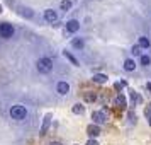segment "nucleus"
Instances as JSON below:
<instances>
[{"mask_svg": "<svg viewBox=\"0 0 151 145\" xmlns=\"http://www.w3.org/2000/svg\"><path fill=\"white\" fill-rule=\"evenodd\" d=\"M78 29H80V22H78V21L71 19V21L66 22V31H68V33H76Z\"/></svg>", "mask_w": 151, "mask_h": 145, "instance_id": "nucleus-5", "label": "nucleus"}, {"mask_svg": "<svg viewBox=\"0 0 151 145\" xmlns=\"http://www.w3.org/2000/svg\"><path fill=\"white\" fill-rule=\"evenodd\" d=\"M85 99L87 101H95V94H85Z\"/></svg>", "mask_w": 151, "mask_h": 145, "instance_id": "nucleus-20", "label": "nucleus"}, {"mask_svg": "<svg viewBox=\"0 0 151 145\" xmlns=\"http://www.w3.org/2000/svg\"><path fill=\"white\" fill-rule=\"evenodd\" d=\"M44 19L48 22H55L56 19H58V15H56L55 10H46V12H44Z\"/></svg>", "mask_w": 151, "mask_h": 145, "instance_id": "nucleus-7", "label": "nucleus"}, {"mask_svg": "<svg viewBox=\"0 0 151 145\" xmlns=\"http://www.w3.org/2000/svg\"><path fill=\"white\" fill-rule=\"evenodd\" d=\"M146 87H148V90H151V82H150V84H146Z\"/></svg>", "mask_w": 151, "mask_h": 145, "instance_id": "nucleus-25", "label": "nucleus"}, {"mask_svg": "<svg viewBox=\"0 0 151 145\" xmlns=\"http://www.w3.org/2000/svg\"><path fill=\"white\" fill-rule=\"evenodd\" d=\"M21 10H22V15H27V17H31V15H32V12H31L29 9H21Z\"/></svg>", "mask_w": 151, "mask_h": 145, "instance_id": "nucleus-19", "label": "nucleus"}, {"mask_svg": "<svg viewBox=\"0 0 151 145\" xmlns=\"http://www.w3.org/2000/svg\"><path fill=\"white\" fill-rule=\"evenodd\" d=\"M150 125H151V121H150Z\"/></svg>", "mask_w": 151, "mask_h": 145, "instance_id": "nucleus-27", "label": "nucleus"}, {"mask_svg": "<svg viewBox=\"0 0 151 145\" xmlns=\"http://www.w3.org/2000/svg\"><path fill=\"white\" fill-rule=\"evenodd\" d=\"M92 119H93L97 125H100V123H104V121L107 119V116H105L104 111H93V113H92Z\"/></svg>", "mask_w": 151, "mask_h": 145, "instance_id": "nucleus-4", "label": "nucleus"}, {"mask_svg": "<svg viewBox=\"0 0 151 145\" xmlns=\"http://www.w3.org/2000/svg\"><path fill=\"white\" fill-rule=\"evenodd\" d=\"M73 113H75V114H82V113H83V106L75 104V106H73Z\"/></svg>", "mask_w": 151, "mask_h": 145, "instance_id": "nucleus-17", "label": "nucleus"}, {"mask_svg": "<svg viewBox=\"0 0 151 145\" xmlns=\"http://www.w3.org/2000/svg\"><path fill=\"white\" fill-rule=\"evenodd\" d=\"M131 97H132V101H141V97L137 96V94H134V92H132V96Z\"/></svg>", "mask_w": 151, "mask_h": 145, "instance_id": "nucleus-21", "label": "nucleus"}, {"mask_svg": "<svg viewBox=\"0 0 151 145\" xmlns=\"http://www.w3.org/2000/svg\"><path fill=\"white\" fill-rule=\"evenodd\" d=\"M0 10H2V7H0Z\"/></svg>", "mask_w": 151, "mask_h": 145, "instance_id": "nucleus-26", "label": "nucleus"}, {"mask_svg": "<svg viewBox=\"0 0 151 145\" xmlns=\"http://www.w3.org/2000/svg\"><path fill=\"white\" fill-rule=\"evenodd\" d=\"M12 34H14L12 24H7V22L0 24V36H2V38H12Z\"/></svg>", "mask_w": 151, "mask_h": 145, "instance_id": "nucleus-3", "label": "nucleus"}, {"mask_svg": "<svg viewBox=\"0 0 151 145\" xmlns=\"http://www.w3.org/2000/svg\"><path fill=\"white\" fill-rule=\"evenodd\" d=\"M114 104H116L117 108H121V109H122V108H126V97L121 96V94H119V96H116V99H114Z\"/></svg>", "mask_w": 151, "mask_h": 145, "instance_id": "nucleus-8", "label": "nucleus"}, {"mask_svg": "<svg viewBox=\"0 0 151 145\" xmlns=\"http://www.w3.org/2000/svg\"><path fill=\"white\" fill-rule=\"evenodd\" d=\"M87 145H99V144H97L95 140H88V142H87Z\"/></svg>", "mask_w": 151, "mask_h": 145, "instance_id": "nucleus-23", "label": "nucleus"}, {"mask_svg": "<svg viewBox=\"0 0 151 145\" xmlns=\"http://www.w3.org/2000/svg\"><path fill=\"white\" fill-rule=\"evenodd\" d=\"M87 133H88L90 137H97V135H100V128L97 125H90L88 128H87Z\"/></svg>", "mask_w": 151, "mask_h": 145, "instance_id": "nucleus-6", "label": "nucleus"}, {"mask_svg": "<svg viewBox=\"0 0 151 145\" xmlns=\"http://www.w3.org/2000/svg\"><path fill=\"white\" fill-rule=\"evenodd\" d=\"M93 82H97V84L107 82V75H104V74H97V75H93Z\"/></svg>", "mask_w": 151, "mask_h": 145, "instance_id": "nucleus-12", "label": "nucleus"}, {"mask_svg": "<svg viewBox=\"0 0 151 145\" xmlns=\"http://www.w3.org/2000/svg\"><path fill=\"white\" fill-rule=\"evenodd\" d=\"M124 68L127 70V72H132V70L136 68V63H134V60H126V62H124Z\"/></svg>", "mask_w": 151, "mask_h": 145, "instance_id": "nucleus-10", "label": "nucleus"}, {"mask_svg": "<svg viewBox=\"0 0 151 145\" xmlns=\"http://www.w3.org/2000/svg\"><path fill=\"white\" fill-rule=\"evenodd\" d=\"M53 68V62L49 60V58H41V60H37V70L41 72V74H49Z\"/></svg>", "mask_w": 151, "mask_h": 145, "instance_id": "nucleus-2", "label": "nucleus"}, {"mask_svg": "<svg viewBox=\"0 0 151 145\" xmlns=\"http://www.w3.org/2000/svg\"><path fill=\"white\" fill-rule=\"evenodd\" d=\"M49 145H61V144H60V142H51Z\"/></svg>", "mask_w": 151, "mask_h": 145, "instance_id": "nucleus-24", "label": "nucleus"}, {"mask_svg": "<svg viewBox=\"0 0 151 145\" xmlns=\"http://www.w3.org/2000/svg\"><path fill=\"white\" fill-rule=\"evenodd\" d=\"M150 63H151V58H150L148 55H143V56H141V65H144V67H148Z\"/></svg>", "mask_w": 151, "mask_h": 145, "instance_id": "nucleus-16", "label": "nucleus"}, {"mask_svg": "<svg viewBox=\"0 0 151 145\" xmlns=\"http://www.w3.org/2000/svg\"><path fill=\"white\" fill-rule=\"evenodd\" d=\"M137 46H139V48H150V39L144 38V36H141V38H139V43H137Z\"/></svg>", "mask_w": 151, "mask_h": 145, "instance_id": "nucleus-11", "label": "nucleus"}, {"mask_svg": "<svg viewBox=\"0 0 151 145\" xmlns=\"http://www.w3.org/2000/svg\"><path fill=\"white\" fill-rule=\"evenodd\" d=\"M26 114H27V111H26V108L21 106V104L12 106V109H10V116L14 118V119H24Z\"/></svg>", "mask_w": 151, "mask_h": 145, "instance_id": "nucleus-1", "label": "nucleus"}, {"mask_svg": "<svg viewBox=\"0 0 151 145\" xmlns=\"http://www.w3.org/2000/svg\"><path fill=\"white\" fill-rule=\"evenodd\" d=\"M63 55H65V56H66V58H68V60H70V62H71V63H73V65H78V62H76V58H75V56H73V55H70V53H68V51H63Z\"/></svg>", "mask_w": 151, "mask_h": 145, "instance_id": "nucleus-15", "label": "nucleus"}, {"mask_svg": "<svg viewBox=\"0 0 151 145\" xmlns=\"http://www.w3.org/2000/svg\"><path fill=\"white\" fill-rule=\"evenodd\" d=\"M73 46H75L76 50H82L83 48V41L82 39H73Z\"/></svg>", "mask_w": 151, "mask_h": 145, "instance_id": "nucleus-18", "label": "nucleus"}, {"mask_svg": "<svg viewBox=\"0 0 151 145\" xmlns=\"http://www.w3.org/2000/svg\"><path fill=\"white\" fill-rule=\"evenodd\" d=\"M49 119H51V116H46L44 118V123H42V128H41V133L42 135H44V133H46V130H48V126H49Z\"/></svg>", "mask_w": 151, "mask_h": 145, "instance_id": "nucleus-14", "label": "nucleus"}, {"mask_svg": "<svg viewBox=\"0 0 151 145\" xmlns=\"http://www.w3.org/2000/svg\"><path fill=\"white\" fill-rule=\"evenodd\" d=\"M60 7H61V10H70V9H71V2H70V0H61Z\"/></svg>", "mask_w": 151, "mask_h": 145, "instance_id": "nucleus-13", "label": "nucleus"}, {"mask_svg": "<svg viewBox=\"0 0 151 145\" xmlns=\"http://www.w3.org/2000/svg\"><path fill=\"white\" fill-rule=\"evenodd\" d=\"M132 53H134V55H139V46H134V48H132Z\"/></svg>", "mask_w": 151, "mask_h": 145, "instance_id": "nucleus-22", "label": "nucleus"}, {"mask_svg": "<svg viewBox=\"0 0 151 145\" xmlns=\"http://www.w3.org/2000/svg\"><path fill=\"white\" fill-rule=\"evenodd\" d=\"M56 89H58V92H60V94H68V92H70V85L66 82H60Z\"/></svg>", "mask_w": 151, "mask_h": 145, "instance_id": "nucleus-9", "label": "nucleus"}]
</instances>
